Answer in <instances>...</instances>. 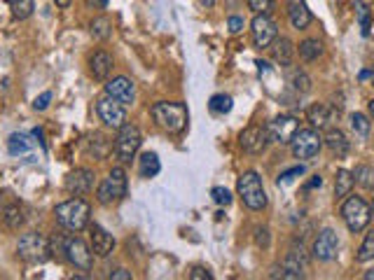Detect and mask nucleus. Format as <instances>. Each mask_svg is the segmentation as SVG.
<instances>
[{
	"mask_svg": "<svg viewBox=\"0 0 374 280\" xmlns=\"http://www.w3.org/2000/svg\"><path fill=\"white\" fill-rule=\"evenodd\" d=\"M89 215H92V206H89L85 199H80V196L68 199V201L59 203V206L54 208V217H57V222L68 231H82L85 229L89 224Z\"/></svg>",
	"mask_w": 374,
	"mask_h": 280,
	"instance_id": "f257e3e1",
	"label": "nucleus"
},
{
	"mask_svg": "<svg viewBox=\"0 0 374 280\" xmlns=\"http://www.w3.org/2000/svg\"><path fill=\"white\" fill-rule=\"evenodd\" d=\"M152 119H155V124L166 133H183L190 115H187L185 103L162 101V103L152 105Z\"/></svg>",
	"mask_w": 374,
	"mask_h": 280,
	"instance_id": "f03ea898",
	"label": "nucleus"
},
{
	"mask_svg": "<svg viewBox=\"0 0 374 280\" xmlns=\"http://www.w3.org/2000/svg\"><path fill=\"white\" fill-rule=\"evenodd\" d=\"M237 192L244 201L246 208L251 210H262L267 206V192L262 185V178L255 171H246L237 182Z\"/></svg>",
	"mask_w": 374,
	"mask_h": 280,
	"instance_id": "7ed1b4c3",
	"label": "nucleus"
},
{
	"mask_svg": "<svg viewBox=\"0 0 374 280\" xmlns=\"http://www.w3.org/2000/svg\"><path fill=\"white\" fill-rule=\"evenodd\" d=\"M17 252H19V257L29 264H45L47 259L52 257L50 241H47L43 234H38V231H31V234H24L19 238Z\"/></svg>",
	"mask_w": 374,
	"mask_h": 280,
	"instance_id": "20e7f679",
	"label": "nucleus"
},
{
	"mask_svg": "<svg viewBox=\"0 0 374 280\" xmlns=\"http://www.w3.org/2000/svg\"><path fill=\"white\" fill-rule=\"evenodd\" d=\"M342 220L344 224L349 227L351 234H358V231H363L367 224L372 220V208L367 206V203L360 199V196H346L344 203H342Z\"/></svg>",
	"mask_w": 374,
	"mask_h": 280,
	"instance_id": "39448f33",
	"label": "nucleus"
},
{
	"mask_svg": "<svg viewBox=\"0 0 374 280\" xmlns=\"http://www.w3.org/2000/svg\"><path fill=\"white\" fill-rule=\"evenodd\" d=\"M127 196V173L124 168H113L108 173V178H103V182L96 189V199H99L101 206H113L115 201H120Z\"/></svg>",
	"mask_w": 374,
	"mask_h": 280,
	"instance_id": "423d86ee",
	"label": "nucleus"
},
{
	"mask_svg": "<svg viewBox=\"0 0 374 280\" xmlns=\"http://www.w3.org/2000/svg\"><path fill=\"white\" fill-rule=\"evenodd\" d=\"M141 131L134 124H124L122 129H117V138H115V157L122 161V164H129L131 159L136 157V152L141 150Z\"/></svg>",
	"mask_w": 374,
	"mask_h": 280,
	"instance_id": "0eeeda50",
	"label": "nucleus"
},
{
	"mask_svg": "<svg viewBox=\"0 0 374 280\" xmlns=\"http://www.w3.org/2000/svg\"><path fill=\"white\" fill-rule=\"evenodd\" d=\"M290 147H293L295 159H314L316 154L321 152L323 138H321V133H318V129H300L295 133Z\"/></svg>",
	"mask_w": 374,
	"mask_h": 280,
	"instance_id": "6e6552de",
	"label": "nucleus"
},
{
	"mask_svg": "<svg viewBox=\"0 0 374 280\" xmlns=\"http://www.w3.org/2000/svg\"><path fill=\"white\" fill-rule=\"evenodd\" d=\"M64 259L71 262L75 269L89 271L92 269V248L78 236H64Z\"/></svg>",
	"mask_w": 374,
	"mask_h": 280,
	"instance_id": "1a4fd4ad",
	"label": "nucleus"
},
{
	"mask_svg": "<svg viewBox=\"0 0 374 280\" xmlns=\"http://www.w3.org/2000/svg\"><path fill=\"white\" fill-rule=\"evenodd\" d=\"M297 131H300V122L293 115H279L267 124L269 140L276 145H290Z\"/></svg>",
	"mask_w": 374,
	"mask_h": 280,
	"instance_id": "9d476101",
	"label": "nucleus"
},
{
	"mask_svg": "<svg viewBox=\"0 0 374 280\" xmlns=\"http://www.w3.org/2000/svg\"><path fill=\"white\" fill-rule=\"evenodd\" d=\"M96 112H99L101 122L108 126V129H122L127 124V110L120 101L110 98L108 94L96 101Z\"/></svg>",
	"mask_w": 374,
	"mask_h": 280,
	"instance_id": "9b49d317",
	"label": "nucleus"
},
{
	"mask_svg": "<svg viewBox=\"0 0 374 280\" xmlns=\"http://www.w3.org/2000/svg\"><path fill=\"white\" fill-rule=\"evenodd\" d=\"M251 33H253L255 47H260V49L272 47V42L279 38L276 21L269 17V14H255V19L251 21Z\"/></svg>",
	"mask_w": 374,
	"mask_h": 280,
	"instance_id": "f8f14e48",
	"label": "nucleus"
},
{
	"mask_svg": "<svg viewBox=\"0 0 374 280\" xmlns=\"http://www.w3.org/2000/svg\"><path fill=\"white\" fill-rule=\"evenodd\" d=\"M269 143V133H267V126H248V129L241 131L239 136V145L244 147V152L248 154H260L265 152V147Z\"/></svg>",
	"mask_w": 374,
	"mask_h": 280,
	"instance_id": "ddd939ff",
	"label": "nucleus"
},
{
	"mask_svg": "<svg viewBox=\"0 0 374 280\" xmlns=\"http://www.w3.org/2000/svg\"><path fill=\"white\" fill-rule=\"evenodd\" d=\"M337 248H339L337 234L332 229H323L321 234L316 236L311 252H314V257L318 259V262H332V259L337 257Z\"/></svg>",
	"mask_w": 374,
	"mask_h": 280,
	"instance_id": "4468645a",
	"label": "nucleus"
},
{
	"mask_svg": "<svg viewBox=\"0 0 374 280\" xmlns=\"http://www.w3.org/2000/svg\"><path fill=\"white\" fill-rule=\"evenodd\" d=\"M94 187V173L89 168H75L66 175V189L75 196H85Z\"/></svg>",
	"mask_w": 374,
	"mask_h": 280,
	"instance_id": "2eb2a0df",
	"label": "nucleus"
},
{
	"mask_svg": "<svg viewBox=\"0 0 374 280\" xmlns=\"http://www.w3.org/2000/svg\"><path fill=\"white\" fill-rule=\"evenodd\" d=\"M106 94L115 101H120L122 105H131L136 101V87L129 77H115L106 84Z\"/></svg>",
	"mask_w": 374,
	"mask_h": 280,
	"instance_id": "dca6fc26",
	"label": "nucleus"
},
{
	"mask_svg": "<svg viewBox=\"0 0 374 280\" xmlns=\"http://www.w3.org/2000/svg\"><path fill=\"white\" fill-rule=\"evenodd\" d=\"M89 236H92V252L96 257H108L115 250V238L110 231H106L101 224H92L89 227Z\"/></svg>",
	"mask_w": 374,
	"mask_h": 280,
	"instance_id": "f3484780",
	"label": "nucleus"
},
{
	"mask_svg": "<svg viewBox=\"0 0 374 280\" xmlns=\"http://www.w3.org/2000/svg\"><path fill=\"white\" fill-rule=\"evenodd\" d=\"M307 119H309L311 129H318V131L328 129V126L332 124V119H335V110L325 103H316L307 110Z\"/></svg>",
	"mask_w": 374,
	"mask_h": 280,
	"instance_id": "a211bd4d",
	"label": "nucleus"
},
{
	"mask_svg": "<svg viewBox=\"0 0 374 280\" xmlns=\"http://www.w3.org/2000/svg\"><path fill=\"white\" fill-rule=\"evenodd\" d=\"M288 19H290V24H293V28L304 31L314 17H311V12L304 0H288Z\"/></svg>",
	"mask_w": 374,
	"mask_h": 280,
	"instance_id": "6ab92c4d",
	"label": "nucleus"
},
{
	"mask_svg": "<svg viewBox=\"0 0 374 280\" xmlns=\"http://www.w3.org/2000/svg\"><path fill=\"white\" fill-rule=\"evenodd\" d=\"M89 70L94 80H108V75L113 73V56L108 52H94L89 56Z\"/></svg>",
	"mask_w": 374,
	"mask_h": 280,
	"instance_id": "aec40b11",
	"label": "nucleus"
},
{
	"mask_svg": "<svg viewBox=\"0 0 374 280\" xmlns=\"http://www.w3.org/2000/svg\"><path fill=\"white\" fill-rule=\"evenodd\" d=\"M272 54H274V61L279 63V66L288 68L290 63H293L295 47H293V42H290L288 38H276L272 42Z\"/></svg>",
	"mask_w": 374,
	"mask_h": 280,
	"instance_id": "412c9836",
	"label": "nucleus"
},
{
	"mask_svg": "<svg viewBox=\"0 0 374 280\" xmlns=\"http://www.w3.org/2000/svg\"><path fill=\"white\" fill-rule=\"evenodd\" d=\"M323 143L330 147V152L335 154V157H346L349 154V140H346L344 136V131H339V129H328V133H325V138H323Z\"/></svg>",
	"mask_w": 374,
	"mask_h": 280,
	"instance_id": "4be33fe9",
	"label": "nucleus"
},
{
	"mask_svg": "<svg viewBox=\"0 0 374 280\" xmlns=\"http://www.w3.org/2000/svg\"><path fill=\"white\" fill-rule=\"evenodd\" d=\"M353 185H356V180H353V173L346 171V168H339L337 178H335V196H337V201H344L346 196L351 194Z\"/></svg>",
	"mask_w": 374,
	"mask_h": 280,
	"instance_id": "5701e85b",
	"label": "nucleus"
},
{
	"mask_svg": "<svg viewBox=\"0 0 374 280\" xmlns=\"http://www.w3.org/2000/svg\"><path fill=\"white\" fill-rule=\"evenodd\" d=\"M138 171H141L143 178H155V175L162 171V164H159V157L155 152H143L141 159H138Z\"/></svg>",
	"mask_w": 374,
	"mask_h": 280,
	"instance_id": "b1692460",
	"label": "nucleus"
},
{
	"mask_svg": "<svg viewBox=\"0 0 374 280\" xmlns=\"http://www.w3.org/2000/svg\"><path fill=\"white\" fill-rule=\"evenodd\" d=\"M321 54H323V42H321V40L307 38V40H304L302 45H300V56H302V59L307 61V63H309V61H316Z\"/></svg>",
	"mask_w": 374,
	"mask_h": 280,
	"instance_id": "393cba45",
	"label": "nucleus"
},
{
	"mask_svg": "<svg viewBox=\"0 0 374 280\" xmlns=\"http://www.w3.org/2000/svg\"><path fill=\"white\" fill-rule=\"evenodd\" d=\"M3 222L8 229H19L24 224V210L17 206V203H12L3 210Z\"/></svg>",
	"mask_w": 374,
	"mask_h": 280,
	"instance_id": "a878e982",
	"label": "nucleus"
},
{
	"mask_svg": "<svg viewBox=\"0 0 374 280\" xmlns=\"http://www.w3.org/2000/svg\"><path fill=\"white\" fill-rule=\"evenodd\" d=\"M8 3H10L12 17L19 19V21L29 19L33 14V10H36V3H33V0H8Z\"/></svg>",
	"mask_w": 374,
	"mask_h": 280,
	"instance_id": "bb28decb",
	"label": "nucleus"
},
{
	"mask_svg": "<svg viewBox=\"0 0 374 280\" xmlns=\"http://www.w3.org/2000/svg\"><path fill=\"white\" fill-rule=\"evenodd\" d=\"M353 180H356L363 189H374V168L365 166V164L356 166V171H353Z\"/></svg>",
	"mask_w": 374,
	"mask_h": 280,
	"instance_id": "cd10ccee",
	"label": "nucleus"
},
{
	"mask_svg": "<svg viewBox=\"0 0 374 280\" xmlns=\"http://www.w3.org/2000/svg\"><path fill=\"white\" fill-rule=\"evenodd\" d=\"M356 14H358V24H360V33H363V38L370 35V28H372V19H370V7H367L363 0H356Z\"/></svg>",
	"mask_w": 374,
	"mask_h": 280,
	"instance_id": "c85d7f7f",
	"label": "nucleus"
},
{
	"mask_svg": "<svg viewBox=\"0 0 374 280\" xmlns=\"http://www.w3.org/2000/svg\"><path fill=\"white\" fill-rule=\"evenodd\" d=\"M372 259H374V229L365 236V241L358 248V255H356L358 264H367V262H372Z\"/></svg>",
	"mask_w": 374,
	"mask_h": 280,
	"instance_id": "c756f323",
	"label": "nucleus"
},
{
	"mask_svg": "<svg viewBox=\"0 0 374 280\" xmlns=\"http://www.w3.org/2000/svg\"><path fill=\"white\" fill-rule=\"evenodd\" d=\"M8 150H10L12 157H19V154L29 152V140H26L24 133H12L10 140H8Z\"/></svg>",
	"mask_w": 374,
	"mask_h": 280,
	"instance_id": "7c9ffc66",
	"label": "nucleus"
},
{
	"mask_svg": "<svg viewBox=\"0 0 374 280\" xmlns=\"http://www.w3.org/2000/svg\"><path fill=\"white\" fill-rule=\"evenodd\" d=\"M290 84H293V89L300 91V94H309L311 91V77L307 73H302V70H293V73H290Z\"/></svg>",
	"mask_w": 374,
	"mask_h": 280,
	"instance_id": "2f4dec72",
	"label": "nucleus"
},
{
	"mask_svg": "<svg viewBox=\"0 0 374 280\" xmlns=\"http://www.w3.org/2000/svg\"><path fill=\"white\" fill-rule=\"evenodd\" d=\"M209 108H211V112H216V115H227V112L232 110V96L216 94L209 101Z\"/></svg>",
	"mask_w": 374,
	"mask_h": 280,
	"instance_id": "473e14b6",
	"label": "nucleus"
},
{
	"mask_svg": "<svg viewBox=\"0 0 374 280\" xmlns=\"http://www.w3.org/2000/svg\"><path fill=\"white\" fill-rule=\"evenodd\" d=\"M351 129L356 131L360 138H367V133H370V119L356 112V115H351Z\"/></svg>",
	"mask_w": 374,
	"mask_h": 280,
	"instance_id": "72a5a7b5",
	"label": "nucleus"
},
{
	"mask_svg": "<svg viewBox=\"0 0 374 280\" xmlns=\"http://www.w3.org/2000/svg\"><path fill=\"white\" fill-rule=\"evenodd\" d=\"M110 21L106 19V17H99V19H94L92 21V35L94 38H99V40H106V38H110Z\"/></svg>",
	"mask_w": 374,
	"mask_h": 280,
	"instance_id": "f704fd0d",
	"label": "nucleus"
},
{
	"mask_svg": "<svg viewBox=\"0 0 374 280\" xmlns=\"http://www.w3.org/2000/svg\"><path fill=\"white\" fill-rule=\"evenodd\" d=\"M307 173V168H304V164H300V166H293V168H288V171H283L281 175H279V180H276V185H288V182H293L295 178H300V175H304Z\"/></svg>",
	"mask_w": 374,
	"mask_h": 280,
	"instance_id": "c9c22d12",
	"label": "nucleus"
},
{
	"mask_svg": "<svg viewBox=\"0 0 374 280\" xmlns=\"http://www.w3.org/2000/svg\"><path fill=\"white\" fill-rule=\"evenodd\" d=\"M211 196H213V201H216L218 206H230V203H232V192H230V189H225V187H213Z\"/></svg>",
	"mask_w": 374,
	"mask_h": 280,
	"instance_id": "e433bc0d",
	"label": "nucleus"
},
{
	"mask_svg": "<svg viewBox=\"0 0 374 280\" xmlns=\"http://www.w3.org/2000/svg\"><path fill=\"white\" fill-rule=\"evenodd\" d=\"M248 7L255 14H269L274 10V0H248Z\"/></svg>",
	"mask_w": 374,
	"mask_h": 280,
	"instance_id": "4c0bfd02",
	"label": "nucleus"
},
{
	"mask_svg": "<svg viewBox=\"0 0 374 280\" xmlns=\"http://www.w3.org/2000/svg\"><path fill=\"white\" fill-rule=\"evenodd\" d=\"M255 243H258V248H269V229L267 227H258V231H255Z\"/></svg>",
	"mask_w": 374,
	"mask_h": 280,
	"instance_id": "58836bf2",
	"label": "nucleus"
},
{
	"mask_svg": "<svg viewBox=\"0 0 374 280\" xmlns=\"http://www.w3.org/2000/svg\"><path fill=\"white\" fill-rule=\"evenodd\" d=\"M50 101H52V91H43V94H40L36 101H33V108H36V110H47Z\"/></svg>",
	"mask_w": 374,
	"mask_h": 280,
	"instance_id": "ea45409f",
	"label": "nucleus"
},
{
	"mask_svg": "<svg viewBox=\"0 0 374 280\" xmlns=\"http://www.w3.org/2000/svg\"><path fill=\"white\" fill-rule=\"evenodd\" d=\"M190 278L192 280H211L213 273L209 269H204V266H195V269H192V273H190Z\"/></svg>",
	"mask_w": 374,
	"mask_h": 280,
	"instance_id": "a19ab883",
	"label": "nucleus"
},
{
	"mask_svg": "<svg viewBox=\"0 0 374 280\" xmlns=\"http://www.w3.org/2000/svg\"><path fill=\"white\" fill-rule=\"evenodd\" d=\"M227 26H230V33H241V31H244V19H241V17H230Z\"/></svg>",
	"mask_w": 374,
	"mask_h": 280,
	"instance_id": "79ce46f5",
	"label": "nucleus"
},
{
	"mask_svg": "<svg viewBox=\"0 0 374 280\" xmlns=\"http://www.w3.org/2000/svg\"><path fill=\"white\" fill-rule=\"evenodd\" d=\"M110 278L113 280H131V273L127 269H117V271L110 273Z\"/></svg>",
	"mask_w": 374,
	"mask_h": 280,
	"instance_id": "37998d69",
	"label": "nucleus"
},
{
	"mask_svg": "<svg viewBox=\"0 0 374 280\" xmlns=\"http://www.w3.org/2000/svg\"><path fill=\"white\" fill-rule=\"evenodd\" d=\"M321 185H323V178H321V175H314V178L304 185V189H314V187H321Z\"/></svg>",
	"mask_w": 374,
	"mask_h": 280,
	"instance_id": "c03bdc74",
	"label": "nucleus"
},
{
	"mask_svg": "<svg viewBox=\"0 0 374 280\" xmlns=\"http://www.w3.org/2000/svg\"><path fill=\"white\" fill-rule=\"evenodd\" d=\"M87 3H89V5H94V7H101V10H103V7L108 5V0H87Z\"/></svg>",
	"mask_w": 374,
	"mask_h": 280,
	"instance_id": "a18cd8bd",
	"label": "nucleus"
},
{
	"mask_svg": "<svg viewBox=\"0 0 374 280\" xmlns=\"http://www.w3.org/2000/svg\"><path fill=\"white\" fill-rule=\"evenodd\" d=\"M367 77H374L372 70H363V73H360V80H367Z\"/></svg>",
	"mask_w": 374,
	"mask_h": 280,
	"instance_id": "49530a36",
	"label": "nucleus"
},
{
	"mask_svg": "<svg viewBox=\"0 0 374 280\" xmlns=\"http://www.w3.org/2000/svg\"><path fill=\"white\" fill-rule=\"evenodd\" d=\"M54 3H57V7H68L71 5V0H54Z\"/></svg>",
	"mask_w": 374,
	"mask_h": 280,
	"instance_id": "de8ad7c7",
	"label": "nucleus"
},
{
	"mask_svg": "<svg viewBox=\"0 0 374 280\" xmlns=\"http://www.w3.org/2000/svg\"><path fill=\"white\" fill-rule=\"evenodd\" d=\"M202 5L204 7H213V5H216V0H202Z\"/></svg>",
	"mask_w": 374,
	"mask_h": 280,
	"instance_id": "09e8293b",
	"label": "nucleus"
},
{
	"mask_svg": "<svg viewBox=\"0 0 374 280\" xmlns=\"http://www.w3.org/2000/svg\"><path fill=\"white\" fill-rule=\"evenodd\" d=\"M365 280H374V271H367L365 273Z\"/></svg>",
	"mask_w": 374,
	"mask_h": 280,
	"instance_id": "8fccbe9b",
	"label": "nucleus"
},
{
	"mask_svg": "<svg viewBox=\"0 0 374 280\" xmlns=\"http://www.w3.org/2000/svg\"><path fill=\"white\" fill-rule=\"evenodd\" d=\"M367 108H370V115L374 117V98H372V101H370V105H367Z\"/></svg>",
	"mask_w": 374,
	"mask_h": 280,
	"instance_id": "3c124183",
	"label": "nucleus"
},
{
	"mask_svg": "<svg viewBox=\"0 0 374 280\" xmlns=\"http://www.w3.org/2000/svg\"><path fill=\"white\" fill-rule=\"evenodd\" d=\"M372 215H374V203H372Z\"/></svg>",
	"mask_w": 374,
	"mask_h": 280,
	"instance_id": "603ef678",
	"label": "nucleus"
}]
</instances>
